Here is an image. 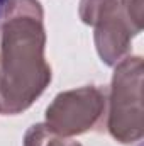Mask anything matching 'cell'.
<instances>
[{
	"mask_svg": "<svg viewBox=\"0 0 144 146\" xmlns=\"http://www.w3.org/2000/svg\"><path fill=\"white\" fill-rule=\"evenodd\" d=\"M7 5H9V0H0V19H2V15H3V12H5Z\"/></svg>",
	"mask_w": 144,
	"mask_h": 146,
	"instance_id": "1",
	"label": "cell"
}]
</instances>
